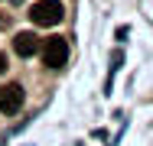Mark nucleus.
<instances>
[{
	"label": "nucleus",
	"mask_w": 153,
	"mask_h": 146,
	"mask_svg": "<svg viewBox=\"0 0 153 146\" xmlns=\"http://www.w3.org/2000/svg\"><path fill=\"white\" fill-rule=\"evenodd\" d=\"M30 20L36 26H59L65 20V7L59 0H39V3L30 7Z\"/></svg>",
	"instance_id": "nucleus-1"
},
{
	"label": "nucleus",
	"mask_w": 153,
	"mask_h": 146,
	"mask_svg": "<svg viewBox=\"0 0 153 146\" xmlns=\"http://www.w3.org/2000/svg\"><path fill=\"white\" fill-rule=\"evenodd\" d=\"M39 52H42V62L49 68H62L68 62V42H65V36H49L39 46Z\"/></svg>",
	"instance_id": "nucleus-2"
},
{
	"label": "nucleus",
	"mask_w": 153,
	"mask_h": 146,
	"mask_svg": "<svg viewBox=\"0 0 153 146\" xmlns=\"http://www.w3.org/2000/svg\"><path fill=\"white\" fill-rule=\"evenodd\" d=\"M20 107H23V88L20 85H3L0 88V114L13 117Z\"/></svg>",
	"instance_id": "nucleus-3"
},
{
	"label": "nucleus",
	"mask_w": 153,
	"mask_h": 146,
	"mask_svg": "<svg viewBox=\"0 0 153 146\" xmlns=\"http://www.w3.org/2000/svg\"><path fill=\"white\" fill-rule=\"evenodd\" d=\"M39 46H42V42H39V36H36V32H16V36H13V52H16V55H23V58L36 55V52H39Z\"/></svg>",
	"instance_id": "nucleus-4"
},
{
	"label": "nucleus",
	"mask_w": 153,
	"mask_h": 146,
	"mask_svg": "<svg viewBox=\"0 0 153 146\" xmlns=\"http://www.w3.org/2000/svg\"><path fill=\"white\" fill-rule=\"evenodd\" d=\"M3 72H7V55L0 52V75H3Z\"/></svg>",
	"instance_id": "nucleus-5"
}]
</instances>
